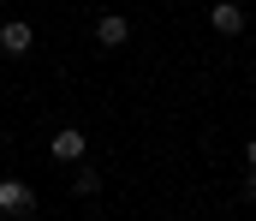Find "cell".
Instances as JSON below:
<instances>
[{
  "mask_svg": "<svg viewBox=\"0 0 256 221\" xmlns=\"http://www.w3.org/2000/svg\"><path fill=\"white\" fill-rule=\"evenodd\" d=\"M0 215H36V191L24 179H0Z\"/></svg>",
  "mask_w": 256,
  "mask_h": 221,
  "instance_id": "obj_1",
  "label": "cell"
},
{
  "mask_svg": "<svg viewBox=\"0 0 256 221\" xmlns=\"http://www.w3.org/2000/svg\"><path fill=\"white\" fill-rule=\"evenodd\" d=\"M0 48H6V54H30V48H36V30H30L24 18H6V24H0Z\"/></svg>",
  "mask_w": 256,
  "mask_h": 221,
  "instance_id": "obj_2",
  "label": "cell"
},
{
  "mask_svg": "<svg viewBox=\"0 0 256 221\" xmlns=\"http://www.w3.org/2000/svg\"><path fill=\"white\" fill-rule=\"evenodd\" d=\"M208 24H214L220 36H244V6H238V0H220V6L208 12Z\"/></svg>",
  "mask_w": 256,
  "mask_h": 221,
  "instance_id": "obj_3",
  "label": "cell"
},
{
  "mask_svg": "<svg viewBox=\"0 0 256 221\" xmlns=\"http://www.w3.org/2000/svg\"><path fill=\"white\" fill-rule=\"evenodd\" d=\"M96 42H102V48H126V42H131V24L120 18V12L96 18Z\"/></svg>",
  "mask_w": 256,
  "mask_h": 221,
  "instance_id": "obj_4",
  "label": "cell"
},
{
  "mask_svg": "<svg viewBox=\"0 0 256 221\" xmlns=\"http://www.w3.org/2000/svg\"><path fill=\"white\" fill-rule=\"evenodd\" d=\"M54 155H60V161H78V155H84V132H78V126H66V132H54Z\"/></svg>",
  "mask_w": 256,
  "mask_h": 221,
  "instance_id": "obj_5",
  "label": "cell"
},
{
  "mask_svg": "<svg viewBox=\"0 0 256 221\" xmlns=\"http://www.w3.org/2000/svg\"><path fill=\"white\" fill-rule=\"evenodd\" d=\"M72 191H78V197H96V191H102V179H96V173H90V167H84V173H78V179H72Z\"/></svg>",
  "mask_w": 256,
  "mask_h": 221,
  "instance_id": "obj_6",
  "label": "cell"
},
{
  "mask_svg": "<svg viewBox=\"0 0 256 221\" xmlns=\"http://www.w3.org/2000/svg\"><path fill=\"white\" fill-rule=\"evenodd\" d=\"M244 203H256V167H250V179H244Z\"/></svg>",
  "mask_w": 256,
  "mask_h": 221,
  "instance_id": "obj_7",
  "label": "cell"
},
{
  "mask_svg": "<svg viewBox=\"0 0 256 221\" xmlns=\"http://www.w3.org/2000/svg\"><path fill=\"white\" fill-rule=\"evenodd\" d=\"M250 167H256V138H250Z\"/></svg>",
  "mask_w": 256,
  "mask_h": 221,
  "instance_id": "obj_8",
  "label": "cell"
}]
</instances>
